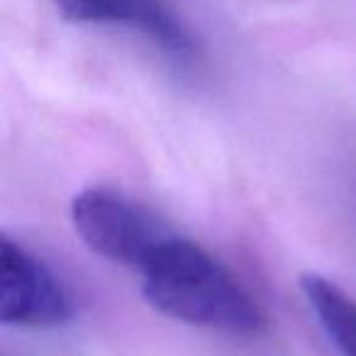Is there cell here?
I'll return each instance as SVG.
<instances>
[{
	"mask_svg": "<svg viewBox=\"0 0 356 356\" xmlns=\"http://www.w3.org/2000/svg\"><path fill=\"white\" fill-rule=\"evenodd\" d=\"M147 302L171 320L257 337L268 317L242 281L198 242L173 234L142 271Z\"/></svg>",
	"mask_w": 356,
	"mask_h": 356,
	"instance_id": "1",
	"label": "cell"
},
{
	"mask_svg": "<svg viewBox=\"0 0 356 356\" xmlns=\"http://www.w3.org/2000/svg\"><path fill=\"white\" fill-rule=\"evenodd\" d=\"M56 10L81 25H127L147 35L178 61L198 59L200 49L186 22L166 0H51Z\"/></svg>",
	"mask_w": 356,
	"mask_h": 356,
	"instance_id": "4",
	"label": "cell"
},
{
	"mask_svg": "<svg viewBox=\"0 0 356 356\" xmlns=\"http://www.w3.org/2000/svg\"><path fill=\"white\" fill-rule=\"evenodd\" d=\"M0 317L25 330H54L74 317V298L61 278L8 234L0 239Z\"/></svg>",
	"mask_w": 356,
	"mask_h": 356,
	"instance_id": "3",
	"label": "cell"
},
{
	"mask_svg": "<svg viewBox=\"0 0 356 356\" xmlns=\"http://www.w3.org/2000/svg\"><path fill=\"white\" fill-rule=\"evenodd\" d=\"M300 291L341 356H356V298L322 273H302Z\"/></svg>",
	"mask_w": 356,
	"mask_h": 356,
	"instance_id": "5",
	"label": "cell"
},
{
	"mask_svg": "<svg viewBox=\"0 0 356 356\" xmlns=\"http://www.w3.org/2000/svg\"><path fill=\"white\" fill-rule=\"evenodd\" d=\"M71 222L93 254L139 273L176 234L144 205L103 186L81 191L71 200Z\"/></svg>",
	"mask_w": 356,
	"mask_h": 356,
	"instance_id": "2",
	"label": "cell"
}]
</instances>
